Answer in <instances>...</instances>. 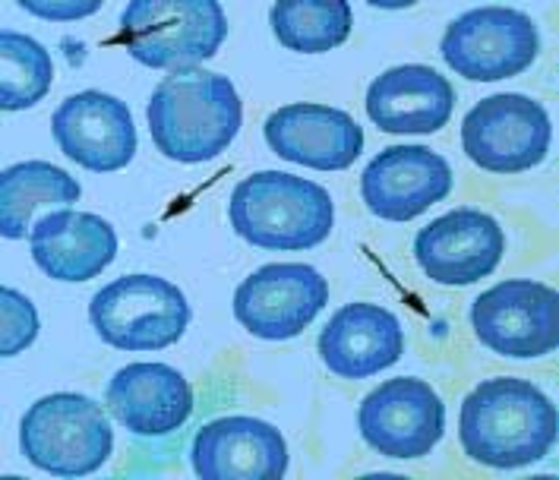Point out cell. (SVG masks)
I'll list each match as a JSON object with an SVG mask.
<instances>
[{
    "label": "cell",
    "instance_id": "7",
    "mask_svg": "<svg viewBox=\"0 0 559 480\" xmlns=\"http://www.w3.org/2000/svg\"><path fill=\"white\" fill-rule=\"evenodd\" d=\"M442 60L465 80L500 83L525 73L540 55V32L528 13L509 7H477L449 23Z\"/></svg>",
    "mask_w": 559,
    "mask_h": 480
},
{
    "label": "cell",
    "instance_id": "22",
    "mask_svg": "<svg viewBox=\"0 0 559 480\" xmlns=\"http://www.w3.org/2000/svg\"><path fill=\"white\" fill-rule=\"evenodd\" d=\"M352 20L348 0H278L269 13L275 38L300 55H323L345 45Z\"/></svg>",
    "mask_w": 559,
    "mask_h": 480
},
{
    "label": "cell",
    "instance_id": "3",
    "mask_svg": "<svg viewBox=\"0 0 559 480\" xmlns=\"http://www.w3.org/2000/svg\"><path fill=\"white\" fill-rule=\"evenodd\" d=\"M231 228L263 250H307L332 235L335 203L329 190L285 171H257L240 180L228 203Z\"/></svg>",
    "mask_w": 559,
    "mask_h": 480
},
{
    "label": "cell",
    "instance_id": "12",
    "mask_svg": "<svg viewBox=\"0 0 559 480\" xmlns=\"http://www.w3.org/2000/svg\"><path fill=\"white\" fill-rule=\"evenodd\" d=\"M506 235L493 215L455 209L433 218L414 238V260L437 285L462 288L487 278L500 266Z\"/></svg>",
    "mask_w": 559,
    "mask_h": 480
},
{
    "label": "cell",
    "instance_id": "24",
    "mask_svg": "<svg viewBox=\"0 0 559 480\" xmlns=\"http://www.w3.org/2000/svg\"><path fill=\"white\" fill-rule=\"evenodd\" d=\"M0 313H3V320H0V355L16 358L38 338L35 303L26 295H20L16 288H3L0 291Z\"/></svg>",
    "mask_w": 559,
    "mask_h": 480
},
{
    "label": "cell",
    "instance_id": "8",
    "mask_svg": "<svg viewBox=\"0 0 559 480\" xmlns=\"http://www.w3.org/2000/svg\"><path fill=\"white\" fill-rule=\"evenodd\" d=\"M554 123L540 101L502 92L477 101L462 120V146L477 168L493 175H522L550 152Z\"/></svg>",
    "mask_w": 559,
    "mask_h": 480
},
{
    "label": "cell",
    "instance_id": "13",
    "mask_svg": "<svg viewBox=\"0 0 559 480\" xmlns=\"http://www.w3.org/2000/svg\"><path fill=\"white\" fill-rule=\"evenodd\" d=\"M51 133L67 158L98 175L127 168L136 155L133 115L108 92L70 95L51 118Z\"/></svg>",
    "mask_w": 559,
    "mask_h": 480
},
{
    "label": "cell",
    "instance_id": "11",
    "mask_svg": "<svg viewBox=\"0 0 559 480\" xmlns=\"http://www.w3.org/2000/svg\"><path fill=\"white\" fill-rule=\"evenodd\" d=\"M364 443L385 458H424L445 433V405L430 383L395 376L367 392L357 408Z\"/></svg>",
    "mask_w": 559,
    "mask_h": 480
},
{
    "label": "cell",
    "instance_id": "2",
    "mask_svg": "<svg viewBox=\"0 0 559 480\" xmlns=\"http://www.w3.org/2000/svg\"><path fill=\"white\" fill-rule=\"evenodd\" d=\"M146 115L152 140L165 158L206 165L235 143L243 105L228 76L187 67L155 86Z\"/></svg>",
    "mask_w": 559,
    "mask_h": 480
},
{
    "label": "cell",
    "instance_id": "19",
    "mask_svg": "<svg viewBox=\"0 0 559 480\" xmlns=\"http://www.w3.org/2000/svg\"><path fill=\"white\" fill-rule=\"evenodd\" d=\"M405 355V329L395 313L377 303L342 307L320 332V358L345 380H367L399 363Z\"/></svg>",
    "mask_w": 559,
    "mask_h": 480
},
{
    "label": "cell",
    "instance_id": "16",
    "mask_svg": "<svg viewBox=\"0 0 559 480\" xmlns=\"http://www.w3.org/2000/svg\"><path fill=\"white\" fill-rule=\"evenodd\" d=\"M263 136L282 161L313 171H345L364 152V130L357 120L329 105L278 108L265 120Z\"/></svg>",
    "mask_w": 559,
    "mask_h": 480
},
{
    "label": "cell",
    "instance_id": "1",
    "mask_svg": "<svg viewBox=\"0 0 559 480\" xmlns=\"http://www.w3.org/2000/svg\"><path fill=\"white\" fill-rule=\"evenodd\" d=\"M554 401L528 380L497 376L474 386L459 415V440L484 468L519 471L540 461L557 443Z\"/></svg>",
    "mask_w": 559,
    "mask_h": 480
},
{
    "label": "cell",
    "instance_id": "6",
    "mask_svg": "<svg viewBox=\"0 0 559 480\" xmlns=\"http://www.w3.org/2000/svg\"><path fill=\"white\" fill-rule=\"evenodd\" d=\"M88 323L118 351H158L187 332L190 303L177 285L158 275H123L92 298Z\"/></svg>",
    "mask_w": 559,
    "mask_h": 480
},
{
    "label": "cell",
    "instance_id": "14",
    "mask_svg": "<svg viewBox=\"0 0 559 480\" xmlns=\"http://www.w3.org/2000/svg\"><path fill=\"white\" fill-rule=\"evenodd\" d=\"M452 193V168L427 146H389L360 178L367 209L385 221H412Z\"/></svg>",
    "mask_w": 559,
    "mask_h": 480
},
{
    "label": "cell",
    "instance_id": "10",
    "mask_svg": "<svg viewBox=\"0 0 559 480\" xmlns=\"http://www.w3.org/2000/svg\"><path fill=\"white\" fill-rule=\"evenodd\" d=\"M329 303V281L307 263H269L235 291L237 323L263 341H288Z\"/></svg>",
    "mask_w": 559,
    "mask_h": 480
},
{
    "label": "cell",
    "instance_id": "15",
    "mask_svg": "<svg viewBox=\"0 0 559 480\" xmlns=\"http://www.w3.org/2000/svg\"><path fill=\"white\" fill-rule=\"evenodd\" d=\"M190 461L203 480H282L288 443L278 427L260 418H215L197 433Z\"/></svg>",
    "mask_w": 559,
    "mask_h": 480
},
{
    "label": "cell",
    "instance_id": "4",
    "mask_svg": "<svg viewBox=\"0 0 559 480\" xmlns=\"http://www.w3.org/2000/svg\"><path fill=\"white\" fill-rule=\"evenodd\" d=\"M20 446L35 468L55 478H86L115 452V430L102 405L80 392L45 395L20 423Z\"/></svg>",
    "mask_w": 559,
    "mask_h": 480
},
{
    "label": "cell",
    "instance_id": "5",
    "mask_svg": "<svg viewBox=\"0 0 559 480\" xmlns=\"http://www.w3.org/2000/svg\"><path fill=\"white\" fill-rule=\"evenodd\" d=\"M228 38V20L215 0H133L120 13V41L152 70H187L209 60Z\"/></svg>",
    "mask_w": 559,
    "mask_h": 480
},
{
    "label": "cell",
    "instance_id": "17",
    "mask_svg": "<svg viewBox=\"0 0 559 480\" xmlns=\"http://www.w3.org/2000/svg\"><path fill=\"white\" fill-rule=\"evenodd\" d=\"M452 108V86L442 73L424 63L392 67L367 89V115L392 136H430L449 123Z\"/></svg>",
    "mask_w": 559,
    "mask_h": 480
},
{
    "label": "cell",
    "instance_id": "25",
    "mask_svg": "<svg viewBox=\"0 0 559 480\" xmlns=\"http://www.w3.org/2000/svg\"><path fill=\"white\" fill-rule=\"evenodd\" d=\"M23 7L45 16V20H76V16H88L95 13L102 3L92 0V3H35V0H23Z\"/></svg>",
    "mask_w": 559,
    "mask_h": 480
},
{
    "label": "cell",
    "instance_id": "20",
    "mask_svg": "<svg viewBox=\"0 0 559 480\" xmlns=\"http://www.w3.org/2000/svg\"><path fill=\"white\" fill-rule=\"evenodd\" d=\"M29 247L35 266L48 278L88 281L115 263L118 235L102 215L58 209L32 228Z\"/></svg>",
    "mask_w": 559,
    "mask_h": 480
},
{
    "label": "cell",
    "instance_id": "9",
    "mask_svg": "<svg viewBox=\"0 0 559 480\" xmlns=\"http://www.w3.org/2000/svg\"><path fill=\"white\" fill-rule=\"evenodd\" d=\"M474 335L502 358H544L559 345V298L544 281L512 278L472 303Z\"/></svg>",
    "mask_w": 559,
    "mask_h": 480
},
{
    "label": "cell",
    "instance_id": "21",
    "mask_svg": "<svg viewBox=\"0 0 559 480\" xmlns=\"http://www.w3.org/2000/svg\"><path fill=\"white\" fill-rule=\"evenodd\" d=\"M83 187L58 165L20 161L0 175V231L7 240L29 235L32 212L38 206H73Z\"/></svg>",
    "mask_w": 559,
    "mask_h": 480
},
{
    "label": "cell",
    "instance_id": "18",
    "mask_svg": "<svg viewBox=\"0 0 559 480\" xmlns=\"http://www.w3.org/2000/svg\"><path fill=\"white\" fill-rule=\"evenodd\" d=\"M108 411L136 436H168L193 415V389L168 363H130L108 383Z\"/></svg>",
    "mask_w": 559,
    "mask_h": 480
},
{
    "label": "cell",
    "instance_id": "23",
    "mask_svg": "<svg viewBox=\"0 0 559 480\" xmlns=\"http://www.w3.org/2000/svg\"><path fill=\"white\" fill-rule=\"evenodd\" d=\"M55 83L51 55L23 32H0V108L26 111Z\"/></svg>",
    "mask_w": 559,
    "mask_h": 480
}]
</instances>
